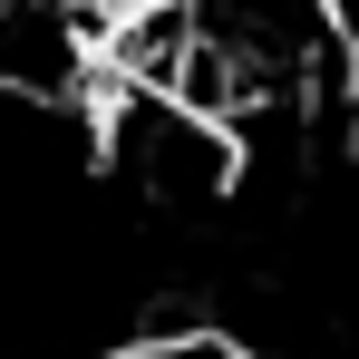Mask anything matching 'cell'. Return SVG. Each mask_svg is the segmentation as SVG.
Returning a JSON list of instances; mask_svg holds the SVG:
<instances>
[{
    "mask_svg": "<svg viewBox=\"0 0 359 359\" xmlns=\"http://www.w3.org/2000/svg\"><path fill=\"white\" fill-rule=\"evenodd\" d=\"M350 146H359V107H350Z\"/></svg>",
    "mask_w": 359,
    "mask_h": 359,
    "instance_id": "cell-2",
    "label": "cell"
},
{
    "mask_svg": "<svg viewBox=\"0 0 359 359\" xmlns=\"http://www.w3.org/2000/svg\"><path fill=\"white\" fill-rule=\"evenodd\" d=\"M97 146H107V165L126 175V194L146 214H214L233 194V175H243L233 126L194 117L184 97H156V88H107Z\"/></svg>",
    "mask_w": 359,
    "mask_h": 359,
    "instance_id": "cell-1",
    "label": "cell"
}]
</instances>
